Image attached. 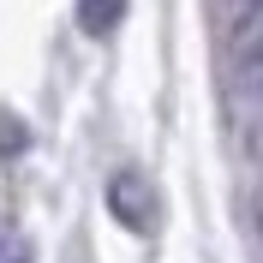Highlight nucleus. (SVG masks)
<instances>
[{
  "label": "nucleus",
  "instance_id": "7ed1b4c3",
  "mask_svg": "<svg viewBox=\"0 0 263 263\" xmlns=\"http://www.w3.org/2000/svg\"><path fill=\"white\" fill-rule=\"evenodd\" d=\"M0 263H36V246L12 228V221H0Z\"/></svg>",
  "mask_w": 263,
  "mask_h": 263
},
{
  "label": "nucleus",
  "instance_id": "f257e3e1",
  "mask_svg": "<svg viewBox=\"0 0 263 263\" xmlns=\"http://www.w3.org/2000/svg\"><path fill=\"white\" fill-rule=\"evenodd\" d=\"M108 210L132 233H156V192H149V180L138 167H120L114 180H108Z\"/></svg>",
  "mask_w": 263,
  "mask_h": 263
},
{
  "label": "nucleus",
  "instance_id": "f03ea898",
  "mask_svg": "<svg viewBox=\"0 0 263 263\" xmlns=\"http://www.w3.org/2000/svg\"><path fill=\"white\" fill-rule=\"evenodd\" d=\"M132 0H78V24L84 36H114L120 30V18H126Z\"/></svg>",
  "mask_w": 263,
  "mask_h": 263
}]
</instances>
